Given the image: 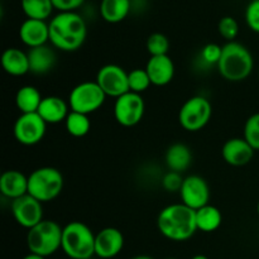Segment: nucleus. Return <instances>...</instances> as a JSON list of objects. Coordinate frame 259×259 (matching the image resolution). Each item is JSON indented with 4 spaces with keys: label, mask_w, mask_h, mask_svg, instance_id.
<instances>
[{
    "label": "nucleus",
    "mask_w": 259,
    "mask_h": 259,
    "mask_svg": "<svg viewBox=\"0 0 259 259\" xmlns=\"http://www.w3.org/2000/svg\"><path fill=\"white\" fill-rule=\"evenodd\" d=\"M50 42L63 52H73L82 47L88 37L85 19L76 12L58 13L50 20Z\"/></svg>",
    "instance_id": "nucleus-1"
},
{
    "label": "nucleus",
    "mask_w": 259,
    "mask_h": 259,
    "mask_svg": "<svg viewBox=\"0 0 259 259\" xmlns=\"http://www.w3.org/2000/svg\"><path fill=\"white\" fill-rule=\"evenodd\" d=\"M159 233L172 242L189 240L197 232L196 210L185 204H172L163 207L157 218Z\"/></svg>",
    "instance_id": "nucleus-2"
},
{
    "label": "nucleus",
    "mask_w": 259,
    "mask_h": 259,
    "mask_svg": "<svg viewBox=\"0 0 259 259\" xmlns=\"http://www.w3.org/2000/svg\"><path fill=\"white\" fill-rule=\"evenodd\" d=\"M217 67L225 80L240 82L252 73L254 58L244 45L233 40L223 46L222 58Z\"/></svg>",
    "instance_id": "nucleus-3"
},
{
    "label": "nucleus",
    "mask_w": 259,
    "mask_h": 259,
    "mask_svg": "<svg viewBox=\"0 0 259 259\" xmlns=\"http://www.w3.org/2000/svg\"><path fill=\"white\" fill-rule=\"evenodd\" d=\"M95 235L85 223H68L62 230L61 249L71 259H91L95 255Z\"/></svg>",
    "instance_id": "nucleus-4"
},
{
    "label": "nucleus",
    "mask_w": 259,
    "mask_h": 259,
    "mask_svg": "<svg viewBox=\"0 0 259 259\" xmlns=\"http://www.w3.org/2000/svg\"><path fill=\"white\" fill-rule=\"evenodd\" d=\"M63 228L55 220L43 219L39 224L30 228L27 234V245L30 253L50 257L62 245Z\"/></svg>",
    "instance_id": "nucleus-5"
},
{
    "label": "nucleus",
    "mask_w": 259,
    "mask_h": 259,
    "mask_svg": "<svg viewBox=\"0 0 259 259\" xmlns=\"http://www.w3.org/2000/svg\"><path fill=\"white\" fill-rule=\"evenodd\" d=\"M63 176L55 167H39L28 176V194L38 201L50 202L63 190Z\"/></svg>",
    "instance_id": "nucleus-6"
},
{
    "label": "nucleus",
    "mask_w": 259,
    "mask_h": 259,
    "mask_svg": "<svg viewBox=\"0 0 259 259\" xmlns=\"http://www.w3.org/2000/svg\"><path fill=\"white\" fill-rule=\"evenodd\" d=\"M106 98L96 81H83L71 90L68 105L72 111L90 115L104 105Z\"/></svg>",
    "instance_id": "nucleus-7"
},
{
    "label": "nucleus",
    "mask_w": 259,
    "mask_h": 259,
    "mask_svg": "<svg viewBox=\"0 0 259 259\" xmlns=\"http://www.w3.org/2000/svg\"><path fill=\"white\" fill-rule=\"evenodd\" d=\"M211 115V103L204 96L196 95L182 104L179 111V123L185 131L199 132L207 125Z\"/></svg>",
    "instance_id": "nucleus-8"
},
{
    "label": "nucleus",
    "mask_w": 259,
    "mask_h": 259,
    "mask_svg": "<svg viewBox=\"0 0 259 259\" xmlns=\"http://www.w3.org/2000/svg\"><path fill=\"white\" fill-rule=\"evenodd\" d=\"M146 111V103L141 94L128 91L115 99L114 118L121 126L131 128L142 121Z\"/></svg>",
    "instance_id": "nucleus-9"
},
{
    "label": "nucleus",
    "mask_w": 259,
    "mask_h": 259,
    "mask_svg": "<svg viewBox=\"0 0 259 259\" xmlns=\"http://www.w3.org/2000/svg\"><path fill=\"white\" fill-rule=\"evenodd\" d=\"M47 125L38 113L20 114L13 128L14 138L23 146H34L45 138Z\"/></svg>",
    "instance_id": "nucleus-10"
},
{
    "label": "nucleus",
    "mask_w": 259,
    "mask_h": 259,
    "mask_svg": "<svg viewBox=\"0 0 259 259\" xmlns=\"http://www.w3.org/2000/svg\"><path fill=\"white\" fill-rule=\"evenodd\" d=\"M129 72L123 67L114 63L103 66L96 73V82L103 89L106 96L118 99L119 96L126 94L129 90Z\"/></svg>",
    "instance_id": "nucleus-11"
},
{
    "label": "nucleus",
    "mask_w": 259,
    "mask_h": 259,
    "mask_svg": "<svg viewBox=\"0 0 259 259\" xmlns=\"http://www.w3.org/2000/svg\"><path fill=\"white\" fill-rule=\"evenodd\" d=\"M10 209L15 222L28 230L43 220L42 202L29 194L13 200Z\"/></svg>",
    "instance_id": "nucleus-12"
},
{
    "label": "nucleus",
    "mask_w": 259,
    "mask_h": 259,
    "mask_svg": "<svg viewBox=\"0 0 259 259\" xmlns=\"http://www.w3.org/2000/svg\"><path fill=\"white\" fill-rule=\"evenodd\" d=\"M181 202L192 210H199L209 205L210 187L206 180L197 175L185 177L184 184L180 190Z\"/></svg>",
    "instance_id": "nucleus-13"
},
{
    "label": "nucleus",
    "mask_w": 259,
    "mask_h": 259,
    "mask_svg": "<svg viewBox=\"0 0 259 259\" xmlns=\"http://www.w3.org/2000/svg\"><path fill=\"white\" fill-rule=\"evenodd\" d=\"M124 248V235L119 229L108 227L95 235V255L101 259L116 257Z\"/></svg>",
    "instance_id": "nucleus-14"
},
{
    "label": "nucleus",
    "mask_w": 259,
    "mask_h": 259,
    "mask_svg": "<svg viewBox=\"0 0 259 259\" xmlns=\"http://www.w3.org/2000/svg\"><path fill=\"white\" fill-rule=\"evenodd\" d=\"M254 149L244 138H230L222 148V156L228 164L242 167L249 163L254 157Z\"/></svg>",
    "instance_id": "nucleus-15"
},
{
    "label": "nucleus",
    "mask_w": 259,
    "mask_h": 259,
    "mask_svg": "<svg viewBox=\"0 0 259 259\" xmlns=\"http://www.w3.org/2000/svg\"><path fill=\"white\" fill-rule=\"evenodd\" d=\"M20 40L27 47L35 48L50 42V24L47 20L25 19L19 28Z\"/></svg>",
    "instance_id": "nucleus-16"
},
{
    "label": "nucleus",
    "mask_w": 259,
    "mask_h": 259,
    "mask_svg": "<svg viewBox=\"0 0 259 259\" xmlns=\"http://www.w3.org/2000/svg\"><path fill=\"white\" fill-rule=\"evenodd\" d=\"M152 85L166 86L175 77V63L168 55L152 56L146 65Z\"/></svg>",
    "instance_id": "nucleus-17"
},
{
    "label": "nucleus",
    "mask_w": 259,
    "mask_h": 259,
    "mask_svg": "<svg viewBox=\"0 0 259 259\" xmlns=\"http://www.w3.org/2000/svg\"><path fill=\"white\" fill-rule=\"evenodd\" d=\"M55 47L48 45L39 46L35 48H29L28 51V60H29V72L34 75H46L53 70L57 62Z\"/></svg>",
    "instance_id": "nucleus-18"
},
{
    "label": "nucleus",
    "mask_w": 259,
    "mask_h": 259,
    "mask_svg": "<svg viewBox=\"0 0 259 259\" xmlns=\"http://www.w3.org/2000/svg\"><path fill=\"white\" fill-rule=\"evenodd\" d=\"M0 192L12 201L24 196L28 194V177L17 169L3 172L0 176Z\"/></svg>",
    "instance_id": "nucleus-19"
},
{
    "label": "nucleus",
    "mask_w": 259,
    "mask_h": 259,
    "mask_svg": "<svg viewBox=\"0 0 259 259\" xmlns=\"http://www.w3.org/2000/svg\"><path fill=\"white\" fill-rule=\"evenodd\" d=\"M70 105L60 96H46L43 98L37 113L47 124H58L65 121L70 114Z\"/></svg>",
    "instance_id": "nucleus-20"
},
{
    "label": "nucleus",
    "mask_w": 259,
    "mask_h": 259,
    "mask_svg": "<svg viewBox=\"0 0 259 259\" xmlns=\"http://www.w3.org/2000/svg\"><path fill=\"white\" fill-rule=\"evenodd\" d=\"M164 161L168 171L182 174L187 171L192 163V152L185 143H174L167 148Z\"/></svg>",
    "instance_id": "nucleus-21"
},
{
    "label": "nucleus",
    "mask_w": 259,
    "mask_h": 259,
    "mask_svg": "<svg viewBox=\"0 0 259 259\" xmlns=\"http://www.w3.org/2000/svg\"><path fill=\"white\" fill-rule=\"evenodd\" d=\"M2 66L8 75L24 76L29 72L28 53L15 47L7 48L2 55Z\"/></svg>",
    "instance_id": "nucleus-22"
},
{
    "label": "nucleus",
    "mask_w": 259,
    "mask_h": 259,
    "mask_svg": "<svg viewBox=\"0 0 259 259\" xmlns=\"http://www.w3.org/2000/svg\"><path fill=\"white\" fill-rule=\"evenodd\" d=\"M132 9L131 0H101L100 14L105 22L116 24L125 19Z\"/></svg>",
    "instance_id": "nucleus-23"
},
{
    "label": "nucleus",
    "mask_w": 259,
    "mask_h": 259,
    "mask_svg": "<svg viewBox=\"0 0 259 259\" xmlns=\"http://www.w3.org/2000/svg\"><path fill=\"white\" fill-rule=\"evenodd\" d=\"M43 96L34 86H22L15 94V105L22 114L37 113Z\"/></svg>",
    "instance_id": "nucleus-24"
},
{
    "label": "nucleus",
    "mask_w": 259,
    "mask_h": 259,
    "mask_svg": "<svg viewBox=\"0 0 259 259\" xmlns=\"http://www.w3.org/2000/svg\"><path fill=\"white\" fill-rule=\"evenodd\" d=\"M222 223L223 214L217 206L209 204L196 210L197 230H201L204 233H212L219 229Z\"/></svg>",
    "instance_id": "nucleus-25"
},
{
    "label": "nucleus",
    "mask_w": 259,
    "mask_h": 259,
    "mask_svg": "<svg viewBox=\"0 0 259 259\" xmlns=\"http://www.w3.org/2000/svg\"><path fill=\"white\" fill-rule=\"evenodd\" d=\"M20 7L28 19L47 20L55 10L52 0H20Z\"/></svg>",
    "instance_id": "nucleus-26"
},
{
    "label": "nucleus",
    "mask_w": 259,
    "mask_h": 259,
    "mask_svg": "<svg viewBox=\"0 0 259 259\" xmlns=\"http://www.w3.org/2000/svg\"><path fill=\"white\" fill-rule=\"evenodd\" d=\"M65 126L70 136L75 137V138H82L90 132L91 121L86 114L71 110L65 120Z\"/></svg>",
    "instance_id": "nucleus-27"
},
{
    "label": "nucleus",
    "mask_w": 259,
    "mask_h": 259,
    "mask_svg": "<svg viewBox=\"0 0 259 259\" xmlns=\"http://www.w3.org/2000/svg\"><path fill=\"white\" fill-rule=\"evenodd\" d=\"M129 80V90L132 93L141 94L148 90L149 86L152 85L151 78H149L148 73H147L146 68H134L129 72L128 75Z\"/></svg>",
    "instance_id": "nucleus-28"
},
{
    "label": "nucleus",
    "mask_w": 259,
    "mask_h": 259,
    "mask_svg": "<svg viewBox=\"0 0 259 259\" xmlns=\"http://www.w3.org/2000/svg\"><path fill=\"white\" fill-rule=\"evenodd\" d=\"M147 51L152 56H164L168 55L169 40L163 33H152L147 39Z\"/></svg>",
    "instance_id": "nucleus-29"
},
{
    "label": "nucleus",
    "mask_w": 259,
    "mask_h": 259,
    "mask_svg": "<svg viewBox=\"0 0 259 259\" xmlns=\"http://www.w3.org/2000/svg\"><path fill=\"white\" fill-rule=\"evenodd\" d=\"M243 138L253 147L254 151H259V113L253 114L247 119Z\"/></svg>",
    "instance_id": "nucleus-30"
},
{
    "label": "nucleus",
    "mask_w": 259,
    "mask_h": 259,
    "mask_svg": "<svg viewBox=\"0 0 259 259\" xmlns=\"http://www.w3.org/2000/svg\"><path fill=\"white\" fill-rule=\"evenodd\" d=\"M218 30H219V34L224 39H227L228 42H233L237 38L238 33H239V24H238L235 18L227 15V17H223L219 20Z\"/></svg>",
    "instance_id": "nucleus-31"
},
{
    "label": "nucleus",
    "mask_w": 259,
    "mask_h": 259,
    "mask_svg": "<svg viewBox=\"0 0 259 259\" xmlns=\"http://www.w3.org/2000/svg\"><path fill=\"white\" fill-rule=\"evenodd\" d=\"M222 46L217 45V43H207L206 46L202 47L201 52H200V58H201L205 65L218 66L220 58H222Z\"/></svg>",
    "instance_id": "nucleus-32"
},
{
    "label": "nucleus",
    "mask_w": 259,
    "mask_h": 259,
    "mask_svg": "<svg viewBox=\"0 0 259 259\" xmlns=\"http://www.w3.org/2000/svg\"><path fill=\"white\" fill-rule=\"evenodd\" d=\"M185 177H182V174L168 171L162 177V187L168 192H180Z\"/></svg>",
    "instance_id": "nucleus-33"
},
{
    "label": "nucleus",
    "mask_w": 259,
    "mask_h": 259,
    "mask_svg": "<svg viewBox=\"0 0 259 259\" xmlns=\"http://www.w3.org/2000/svg\"><path fill=\"white\" fill-rule=\"evenodd\" d=\"M245 23L253 32L259 33V2H250L245 9Z\"/></svg>",
    "instance_id": "nucleus-34"
},
{
    "label": "nucleus",
    "mask_w": 259,
    "mask_h": 259,
    "mask_svg": "<svg viewBox=\"0 0 259 259\" xmlns=\"http://www.w3.org/2000/svg\"><path fill=\"white\" fill-rule=\"evenodd\" d=\"M53 7L60 13L76 12L78 8L82 7L85 0H52Z\"/></svg>",
    "instance_id": "nucleus-35"
},
{
    "label": "nucleus",
    "mask_w": 259,
    "mask_h": 259,
    "mask_svg": "<svg viewBox=\"0 0 259 259\" xmlns=\"http://www.w3.org/2000/svg\"><path fill=\"white\" fill-rule=\"evenodd\" d=\"M22 259H46V258L42 257V255L34 254V253H29V254H27L25 257H23Z\"/></svg>",
    "instance_id": "nucleus-36"
},
{
    "label": "nucleus",
    "mask_w": 259,
    "mask_h": 259,
    "mask_svg": "<svg viewBox=\"0 0 259 259\" xmlns=\"http://www.w3.org/2000/svg\"><path fill=\"white\" fill-rule=\"evenodd\" d=\"M131 259H153V258L149 257V255L141 254V255H136V257H133V258H131Z\"/></svg>",
    "instance_id": "nucleus-37"
},
{
    "label": "nucleus",
    "mask_w": 259,
    "mask_h": 259,
    "mask_svg": "<svg viewBox=\"0 0 259 259\" xmlns=\"http://www.w3.org/2000/svg\"><path fill=\"white\" fill-rule=\"evenodd\" d=\"M191 259H209V258L204 254H196V255H194Z\"/></svg>",
    "instance_id": "nucleus-38"
},
{
    "label": "nucleus",
    "mask_w": 259,
    "mask_h": 259,
    "mask_svg": "<svg viewBox=\"0 0 259 259\" xmlns=\"http://www.w3.org/2000/svg\"><path fill=\"white\" fill-rule=\"evenodd\" d=\"M257 212H258V215H259V201H258V205H257Z\"/></svg>",
    "instance_id": "nucleus-39"
},
{
    "label": "nucleus",
    "mask_w": 259,
    "mask_h": 259,
    "mask_svg": "<svg viewBox=\"0 0 259 259\" xmlns=\"http://www.w3.org/2000/svg\"><path fill=\"white\" fill-rule=\"evenodd\" d=\"M164 259H179V258H164Z\"/></svg>",
    "instance_id": "nucleus-40"
},
{
    "label": "nucleus",
    "mask_w": 259,
    "mask_h": 259,
    "mask_svg": "<svg viewBox=\"0 0 259 259\" xmlns=\"http://www.w3.org/2000/svg\"><path fill=\"white\" fill-rule=\"evenodd\" d=\"M250 2H259V0H250Z\"/></svg>",
    "instance_id": "nucleus-41"
},
{
    "label": "nucleus",
    "mask_w": 259,
    "mask_h": 259,
    "mask_svg": "<svg viewBox=\"0 0 259 259\" xmlns=\"http://www.w3.org/2000/svg\"><path fill=\"white\" fill-rule=\"evenodd\" d=\"M131 2H132V3H133V2H137V0H131Z\"/></svg>",
    "instance_id": "nucleus-42"
},
{
    "label": "nucleus",
    "mask_w": 259,
    "mask_h": 259,
    "mask_svg": "<svg viewBox=\"0 0 259 259\" xmlns=\"http://www.w3.org/2000/svg\"><path fill=\"white\" fill-rule=\"evenodd\" d=\"M258 77H259V68H258Z\"/></svg>",
    "instance_id": "nucleus-43"
}]
</instances>
